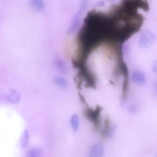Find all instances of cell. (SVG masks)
Wrapping results in <instances>:
<instances>
[{
    "mask_svg": "<svg viewBox=\"0 0 157 157\" xmlns=\"http://www.w3.org/2000/svg\"><path fill=\"white\" fill-rule=\"evenodd\" d=\"M88 3V0H81L77 13L74 16L70 26L69 32L72 33L76 31L80 28L81 17L86 10Z\"/></svg>",
    "mask_w": 157,
    "mask_h": 157,
    "instance_id": "7a4b0ae2",
    "label": "cell"
},
{
    "mask_svg": "<svg viewBox=\"0 0 157 157\" xmlns=\"http://www.w3.org/2000/svg\"><path fill=\"white\" fill-rule=\"evenodd\" d=\"M110 128V121L108 117L106 118L104 123V128L101 132L102 137L103 138L106 137Z\"/></svg>",
    "mask_w": 157,
    "mask_h": 157,
    "instance_id": "8fae6325",
    "label": "cell"
},
{
    "mask_svg": "<svg viewBox=\"0 0 157 157\" xmlns=\"http://www.w3.org/2000/svg\"><path fill=\"white\" fill-rule=\"evenodd\" d=\"M29 135L28 130H24L21 137L20 141V145L23 148H26L28 146L29 141Z\"/></svg>",
    "mask_w": 157,
    "mask_h": 157,
    "instance_id": "8992f818",
    "label": "cell"
},
{
    "mask_svg": "<svg viewBox=\"0 0 157 157\" xmlns=\"http://www.w3.org/2000/svg\"><path fill=\"white\" fill-rule=\"evenodd\" d=\"M104 5V2L103 1L97 3L95 6H103Z\"/></svg>",
    "mask_w": 157,
    "mask_h": 157,
    "instance_id": "7c38bea8",
    "label": "cell"
},
{
    "mask_svg": "<svg viewBox=\"0 0 157 157\" xmlns=\"http://www.w3.org/2000/svg\"><path fill=\"white\" fill-rule=\"evenodd\" d=\"M102 109V108L99 105H97L95 110L88 106L84 112L86 117L93 123L94 129L96 131L100 128L101 123L100 115Z\"/></svg>",
    "mask_w": 157,
    "mask_h": 157,
    "instance_id": "3957f363",
    "label": "cell"
},
{
    "mask_svg": "<svg viewBox=\"0 0 157 157\" xmlns=\"http://www.w3.org/2000/svg\"><path fill=\"white\" fill-rule=\"evenodd\" d=\"M70 123L73 131L76 132L78 127L79 117L78 115L74 114L72 115L70 119Z\"/></svg>",
    "mask_w": 157,
    "mask_h": 157,
    "instance_id": "9c48e42d",
    "label": "cell"
},
{
    "mask_svg": "<svg viewBox=\"0 0 157 157\" xmlns=\"http://www.w3.org/2000/svg\"><path fill=\"white\" fill-rule=\"evenodd\" d=\"M55 64L57 69L62 73H65L67 71V67L65 63L62 59L58 58L56 59Z\"/></svg>",
    "mask_w": 157,
    "mask_h": 157,
    "instance_id": "5b68a950",
    "label": "cell"
},
{
    "mask_svg": "<svg viewBox=\"0 0 157 157\" xmlns=\"http://www.w3.org/2000/svg\"><path fill=\"white\" fill-rule=\"evenodd\" d=\"M7 100L13 104H17L21 99V95L19 92L15 89H11L6 96Z\"/></svg>",
    "mask_w": 157,
    "mask_h": 157,
    "instance_id": "277c9868",
    "label": "cell"
},
{
    "mask_svg": "<svg viewBox=\"0 0 157 157\" xmlns=\"http://www.w3.org/2000/svg\"><path fill=\"white\" fill-rule=\"evenodd\" d=\"M54 80L56 85L60 88H65L68 86V84L67 80L62 77H56Z\"/></svg>",
    "mask_w": 157,
    "mask_h": 157,
    "instance_id": "ba28073f",
    "label": "cell"
},
{
    "mask_svg": "<svg viewBox=\"0 0 157 157\" xmlns=\"http://www.w3.org/2000/svg\"><path fill=\"white\" fill-rule=\"evenodd\" d=\"M31 6L34 9L40 11L44 8V5L43 0H30Z\"/></svg>",
    "mask_w": 157,
    "mask_h": 157,
    "instance_id": "52a82bcc",
    "label": "cell"
},
{
    "mask_svg": "<svg viewBox=\"0 0 157 157\" xmlns=\"http://www.w3.org/2000/svg\"><path fill=\"white\" fill-rule=\"evenodd\" d=\"M41 153V151L39 149L32 148L27 151L26 155L29 157H38L40 155Z\"/></svg>",
    "mask_w": 157,
    "mask_h": 157,
    "instance_id": "30bf717a",
    "label": "cell"
},
{
    "mask_svg": "<svg viewBox=\"0 0 157 157\" xmlns=\"http://www.w3.org/2000/svg\"><path fill=\"white\" fill-rule=\"evenodd\" d=\"M117 50L114 45L103 43L90 53L87 59V67L97 81L112 79L118 76L116 75L118 64Z\"/></svg>",
    "mask_w": 157,
    "mask_h": 157,
    "instance_id": "6da1fadb",
    "label": "cell"
}]
</instances>
